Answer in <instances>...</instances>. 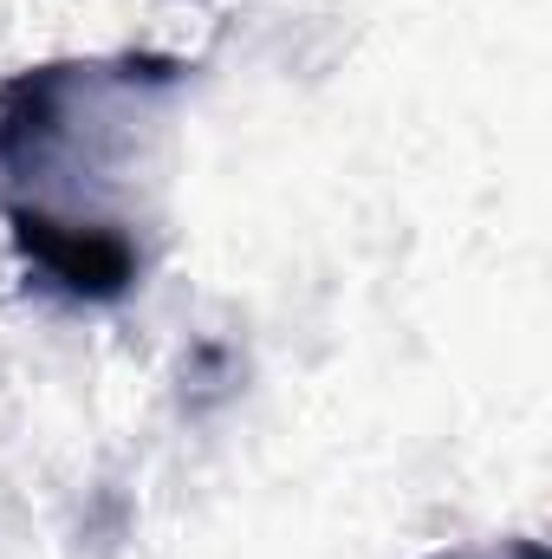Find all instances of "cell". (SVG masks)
Listing matches in <instances>:
<instances>
[{
    "mask_svg": "<svg viewBox=\"0 0 552 559\" xmlns=\"http://www.w3.org/2000/svg\"><path fill=\"white\" fill-rule=\"evenodd\" d=\"M422 559H552V554L547 540L514 534V540H494V547H442V554H422Z\"/></svg>",
    "mask_w": 552,
    "mask_h": 559,
    "instance_id": "cell-3",
    "label": "cell"
},
{
    "mask_svg": "<svg viewBox=\"0 0 552 559\" xmlns=\"http://www.w3.org/2000/svg\"><path fill=\"white\" fill-rule=\"evenodd\" d=\"M0 222H7V241L26 261V274H39V286L65 293L79 306H111L143 274L137 235L118 222H79L46 202H0Z\"/></svg>",
    "mask_w": 552,
    "mask_h": 559,
    "instance_id": "cell-1",
    "label": "cell"
},
{
    "mask_svg": "<svg viewBox=\"0 0 552 559\" xmlns=\"http://www.w3.org/2000/svg\"><path fill=\"white\" fill-rule=\"evenodd\" d=\"M105 79V59H46L0 79V202H33L65 163L72 118Z\"/></svg>",
    "mask_w": 552,
    "mask_h": 559,
    "instance_id": "cell-2",
    "label": "cell"
}]
</instances>
